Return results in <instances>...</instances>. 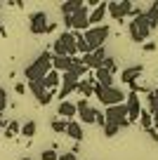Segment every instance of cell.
Wrapping results in <instances>:
<instances>
[{"label": "cell", "mask_w": 158, "mask_h": 160, "mask_svg": "<svg viewBox=\"0 0 158 160\" xmlns=\"http://www.w3.org/2000/svg\"><path fill=\"white\" fill-rule=\"evenodd\" d=\"M50 71H52V52L47 50V52H43L33 64H29L24 68V78H26V82H40Z\"/></svg>", "instance_id": "cell-1"}, {"label": "cell", "mask_w": 158, "mask_h": 160, "mask_svg": "<svg viewBox=\"0 0 158 160\" xmlns=\"http://www.w3.org/2000/svg\"><path fill=\"white\" fill-rule=\"evenodd\" d=\"M94 122H97V125H106V118H104V113H102V111H97V115H94Z\"/></svg>", "instance_id": "cell-33"}, {"label": "cell", "mask_w": 158, "mask_h": 160, "mask_svg": "<svg viewBox=\"0 0 158 160\" xmlns=\"http://www.w3.org/2000/svg\"><path fill=\"white\" fill-rule=\"evenodd\" d=\"M104 59H106V50L104 47H99V50H94V52H87V54H83V64L87 66V68H102V64H104Z\"/></svg>", "instance_id": "cell-14"}, {"label": "cell", "mask_w": 158, "mask_h": 160, "mask_svg": "<svg viewBox=\"0 0 158 160\" xmlns=\"http://www.w3.org/2000/svg\"><path fill=\"white\" fill-rule=\"evenodd\" d=\"M35 130H38V125H35L33 120H29V122H24V125H21V132H19V134L31 139V137H35Z\"/></svg>", "instance_id": "cell-24"}, {"label": "cell", "mask_w": 158, "mask_h": 160, "mask_svg": "<svg viewBox=\"0 0 158 160\" xmlns=\"http://www.w3.org/2000/svg\"><path fill=\"white\" fill-rule=\"evenodd\" d=\"M21 160H31V158H21Z\"/></svg>", "instance_id": "cell-40"}, {"label": "cell", "mask_w": 158, "mask_h": 160, "mask_svg": "<svg viewBox=\"0 0 158 160\" xmlns=\"http://www.w3.org/2000/svg\"><path fill=\"white\" fill-rule=\"evenodd\" d=\"M78 82H80V80L76 78L73 73H69V71H66V73H61V85H59V99H61V101H66V97H69L71 92H76V87H78Z\"/></svg>", "instance_id": "cell-12"}, {"label": "cell", "mask_w": 158, "mask_h": 160, "mask_svg": "<svg viewBox=\"0 0 158 160\" xmlns=\"http://www.w3.org/2000/svg\"><path fill=\"white\" fill-rule=\"evenodd\" d=\"M57 115H59V120H73L76 118V104H71V101H59V106H57Z\"/></svg>", "instance_id": "cell-16"}, {"label": "cell", "mask_w": 158, "mask_h": 160, "mask_svg": "<svg viewBox=\"0 0 158 160\" xmlns=\"http://www.w3.org/2000/svg\"><path fill=\"white\" fill-rule=\"evenodd\" d=\"M94 115H97V108H92L87 104V99H78V104H76V118L80 122H85V125H92Z\"/></svg>", "instance_id": "cell-11"}, {"label": "cell", "mask_w": 158, "mask_h": 160, "mask_svg": "<svg viewBox=\"0 0 158 160\" xmlns=\"http://www.w3.org/2000/svg\"><path fill=\"white\" fill-rule=\"evenodd\" d=\"M92 78H94V82L102 85V87H113V75H111L106 68H97Z\"/></svg>", "instance_id": "cell-19"}, {"label": "cell", "mask_w": 158, "mask_h": 160, "mask_svg": "<svg viewBox=\"0 0 158 160\" xmlns=\"http://www.w3.org/2000/svg\"><path fill=\"white\" fill-rule=\"evenodd\" d=\"M151 120H153V125L158 127V111H156V113H151Z\"/></svg>", "instance_id": "cell-38"}, {"label": "cell", "mask_w": 158, "mask_h": 160, "mask_svg": "<svg viewBox=\"0 0 158 160\" xmlns=\"http://www.w3.org/2000/svg\"><path fill=\"white\" fill-rule=\"evenodd\" d=\"M43 85L47 87V90H55V87H59V85H61V73H57V71L52 68V71H50V73L43 78Z\"/></svg>", "instance_id": "cell-20"}, {"label": "cell", "mask_w": 158, "mask_h": 160, "mask_svg": "<svg viewBox=\"0 0 158 160\" xmlns=\"http://www.w3.org/2000/svg\"><path fill=\"white\" fill-rule=\"evenodd\" d=\"M87 17H90V10L85 5H80L78 10L71 14V28L73 31H78V33H85V31L90 28V24H87Z\"/></svg>", "instance_id": "cell-10"}, {"label": "cell", "mask_w": 158, "mask_h": 160, "mask_svg": "<svg viewBox=\"0 0 158 160\" xmlns=\"http://www.w3.org/2000/svg\"><path fill=\"white\" fill-rule=\"evenodd\" d=\"M80 5H85L83 0H66V2H61V5H59V10H61V14H64V17H71Z\"/></svg>", "instance_id": "cell-22"}, {"label": "cell", "mask_w": 158, "mask_h": 160, "mask_svg": "<svg viewBox=\"0 0 158 160\" xmlns=\"http://www.w3.org/2000/svg\"><path fill=\"white\" fill-rule=\"evenodd\" d=\"M102 130H104V137H109V139H111V137H116V134H118V130H120V127H116V125H109V122H106V125H104Z\"/></svg>", "instance_id": "cell-30"}, {"label": "cell", "mask_w": 158, "mask_h": 160, "mask_svg": "<svg viewBox=\"0 0 158 160\" xmlns=\"http://www.w3.org/2000/svg\"><path fill=\"white\" fill-rule=\"evenodd\" d=\"M94 97L102 101L106 108L109 106H118V104H125V94L123 90L118 87H102V85H94Z\"/></svg>", "instance_id": "cell-5"}, {"label": "cell", "mask_w": 158, "mask_h": 160, "mask_svg": "<svg viewBox=\"0 0 158 160\" xmlns=\"http://www.w3.org/2000/svg\"><path fill=\"white\" fill-rule=\"evenodd\" d=\"M7 122H10V120L5 118V113H0V127H7Z\"/></svg>", "instance_id": "cell-37"}, {"label": "cell", "mask_w": 158, "mask_h": 160, "mask_svg": "<svg viewBox=\"0 0 158 160\" xmlns=\"http://www.w3.org/2000/svg\"><path fill=\"white\" fill-rule=\"evenodd\" d=\"M71 33H73V40H76V50H78L80 54H87L90 47H87V42H85L83 33H78V31H71Z\"/></svg>", "instance_id": "cell-23"}, {"label": "cell", "mask_w": 158, "mask_h": 160, "mask_svg": "<svg viewBox=\"0 0 158 160\" xmlns=\"http://www.w3.org/2000/svg\"><path fill=\"white\" fill-rule=\"evenodd\" d=\"M102 68H106L111 75H113L116 68H118V66H116V59H113V57H106V59H104V64H102Z\"/></svg>", "instance_id": "cell-29"}, {"label": "cell", "mask_w": 158, "mask_h": 160, "mask_svg": "<svg viewBox=\"0 0 158 160\" xmlns=\"http://www.w3.org/2000/svg\"><path fill=\"white\" fill-rule=\"evenodd\" d=\"M132 7H134V2H130V0H113V2H106V14L113 17L116 21H123Z\"/></svg>", "instance_id": "cell-7"}, {"label": "cell", "mask_w": 158, "mask_h": 160, "mask_svg": "<svg viewBox=\"0 0 158 160\" xmlns=\"http://www.w3.org/2000/svg\"><path fill=\"white\" fill-rule=\"evenodd\" d=\"M139 125L144 127V130H153V120H151V113H149V111H144L142 108V115H139Z\"/></svg>", "instance_id": "cell-25"}, {"label": "cell", "mask_w": 158, "mask_h": 160, "mask_svg": "<svg viewBox=\"0 0 158 160\" xmlns=\"http://www.w3.org/2000/svg\"><path fill=\"white\" fill-rule=\"evenodd\" d=\"M104 17H106V2H102L99 7H94V10L90 12L87 24H102V21H104Z\"/></svg>", "instance_id": "cell-21"}, {"label": "cell", "mask_w": 158, "mask_h": 160, "mask_svg": "<svg viewBox=\"0 0 158 160\" xmlns=\"http://www.w3.org/2000/svg\"><path fill=\"white\" fill-rule=\"evenodd\" d=\"M144 14H146V21H149V28H156V26H158V12L153 10V7H149V10L144 12Z\"/></svg>", "instance_id": "cell-27"}, {"label": "cell", "mask_w": 158, "mask_h": 160, "mask_svg": "<svg viewBox=\"0 0 158 160\" xmlns=\"http://www.w3.org/2000/svg\"><path fill=\"white\" fill-rule=\"evenodd\" d=\"M29 90L35 94V99H38L40 106H47L50 101H52V97H55L52 90H47V87L43 85V80H40V82H29Z\"/></svg>", "instance_id": "cell-13"}, {"label": "cell", "mask_w": 158, "mask_h": 160, "mask_svg": "<svg viewBox=\"0 0 158 160\" xmlns=\"http://www.w3.org/2000/svg\"><path fill=\"white\" fill-rule=\"evenodd\" d=\"M0 28H3V24H0Z\"/></svg>", "instance_id": "cell-41"}, {"label": "cell", "mask_w": 158, "mask_h": 160, "mask_svg": "<svg viewBox=\"0 0 158 160\" xmlns=\"http://www.w3.org/2000/svg\"><path fill=\"white\" fill-rule=\"evenodd\" d=\"M109 35H111V28L106 24H102V26H90L83 33V38H85V42H87L90 52H94V50H99V47H104V42L109 40Z\"/></svg>", "instance_id": "cell-2"}, {"label": "cell", "mask_w": 158, "mask_h": 160, "mask_svg": "<svg viewBox=\"0 0 158 160\" xmlns=\"http://www.w3.org/2000/svg\"><path fill=\"white\" fill-rule=\"evenodd\" d=\"M47 26H50V19L45 12H33V14L29 17V31L33 35H43L47 33Z\"/></svg>", "instance_id": "cell-9"}, {"label": "cell", "mask_w": 158, "mask_h": 160, "mask_svg": "<svg viewBox=\"0 0 158 160\" xmlns=\"http://www.w3.org/2000/svg\"><path fill=\"white\" fill-rule=\"evenodd\" d=\"M66 134H69L73 141H83V137H85L83 125H80L78 120H69V122H66Z\"/></svg>", "instance_id": "cell-18"}, {"label": "cell", "mask_w": 158, "mask_h": 160, "mask_svg": "<svg viewBox=\"0 0 158 160\" xmlns=\"http://www.w3.org/2000/svg\"><path fill=\"white\" fill-rule=\"evenodd\" d=\"M144 52H156V42H144Z\"/></svg>", "instance_id": "cell-35"}, {"label": "cell", "mask_w": 158, "mask_h": 160, "mask_svg": "<svg viewBox=\"0 0 158 160\" xmlns=\"http://www.w3.org/2000/svg\"><path fill=\"white\" fill-rule=\"evenodd\" d=\"M151 94H153V99H156V101H158V90H153V92H151Z\"/></svg>", "instance_id": "cell-39"}, {"label": "cell", "mask_w": 158, "mask_h": 160, "mask_svg": "<svg viewBox=\"0 0 158 160\" xmlns=\"http://www.w3.org/2000/svg\"><path fill=\"white\" fill-rule=\"evenodd\" d=\"M19 132H21V125L17 122V120H10V122H7V127H5V137L10 139L12 134H19Z\"/></svg>", "instance_id": "cell-26"}, {"label": "cell", "mask_w": 158, "mask_h": 160, "mask_svg": "<svg viewBox=\"0 0 158 160\" xmlns=\"http://www.w3.org/2000/svg\"><path fill=\"white\" fill-rule=\"evenodd\" d=\"M14 92H17V94H26V85H24V82H17V85H14Z\"/></svg>", "instance_id": "cell-34"}, {"label": "cell", "mask_w": 158, "mask_h": 160, "mask_svg": "<svg viewBox=\"0 0 158 160\" xmlns=\"http://www.w3.org/2000/svg\"><path fill=\"white\" fill-rule=\"evenodd\" d=\"M40 158H43V160H57V158H59V153H57L55 148H45L43 153H40Z\"/></svg>", "instance_id": "cell-31"}, {"label": "cell", "mask_w": 158, "mask_h": 160, "mask_svg": "<svg viewBox=\"0 0 158 160\" xmlns=\"http://www.w3.org/2000/svg\"><path fill=\"white\" fill-rule=\"evenodd\" d=\"M125 108H128V122H139V115H142V99H139L137 92L125 94Z\"/></svg>", "instance_id": "cell-8"}, {"label": "cell", "mask_w": 158, "mask_h": 160, "mask_svg": "<svg viewBox=\"0 0 158 160\" xmlns=\"http://www.w3.org/2000/svg\"><path fill=\"white\" fill-rule=\"evenodd\" d=\"M52 54L55 57H76L78 50H76V40L71 31H64V33L57 35L55 45H52Z\"/></svg>", "instance_id": "cell-3"}, {"label": "cell", "mask_w": 158, "mask_h": 160, "mask_svg": "<svg viewBox=\"0 0 158 160\" xmlns=\"http://www.w3.org/2000/svg\"><path fill=\"white\" fill-rule=\"evenodd\" d=\"M104 118L109 125H116V127H128V108L125 104H118V106H109V108L104 111Z\"/></svg>", "instance_id": "cell-6"}, {"label": "cell", "mask_w": 158, "mask_h": 160, "mask_svg": "<svg viewBox=\"0 0 158 160\" xmlns=\"http://www.w3.org/2000/svg\"><path fill=\"white\" fill-rule=\"evenodd\" d=\"M71 66H73V57H55L52 54V68L57 73H66V71H71Z\"/></svg>", "instance_id": "cell-17"}, {"label": "cell", "mask_w": 158, "mask_h": 160, "mask_svg": "<svg viewBox=\"0 0 158 160\" xmlns=\"http://www.w3.org/2000/svg\"><path fill=\"white\" fill-rule=\"evenodd\" d=\"M50 127H52V132H57V134H64V132H66V120L57 118V120H52V125H50Z\"/></svg>", "instance_id": "cell-28"}, {"label": "cell", "mask_w": 158, "mask_h": 160, "mask_svg": "<svg viewBox=\"0 0 158 160\" xmlns=\"http://www.w3.org/2000/svg\"><path fill=\"white\" fill-rule=\"evenodd\" d=\"M5 108H7V92L0 87V113H5Z\"/></svg>", "instance_id": "cell-32"}, {"label": "cell", "mask_w": 158, "mask_h": 160, "mask_svg": "<svg viewBox=\"0 0 158 160\" xmlns=\"http://www.w3.org/2000/svg\"><path fill=\"white\" fill-rule=\"evenodd\" d=\"M128 31H130V38H132V42H146V38H149V33H151V28H149V21H146V14H137V17H132L130 19V24H128Z\"/></svg>", "instance_id": "cell-4"}, {"label": "cell", "mask_w": 158, "mask_h": 160, "mask_svg": "<svg viewBox=\"0 0 158 160\" xmlns=\"http://www.w3.org/2000/svg\"><path fill=\"white\" fill-rule=\"evenodd\" d=\"M144 73V66L137 64V66H130V68H123V73H120V80H123L125 85H132L137 78H142Z\"/></svg>", "instance_id": "cell-15"}, {"label": "cell", "mask_w": 158, "mask_h": 160, "mask_svg": "<svg viewBox=\"0 0 158 160\" xmlns=\"http://www.w3.org/2000/svg\"><path fill=\"white\" fill-rule=\"evenodd\" d=\"M57 160H78V158H76L73 153H64V155H59Z\"/></svg>", "instance_id": "cell-36"}]
</instances>
